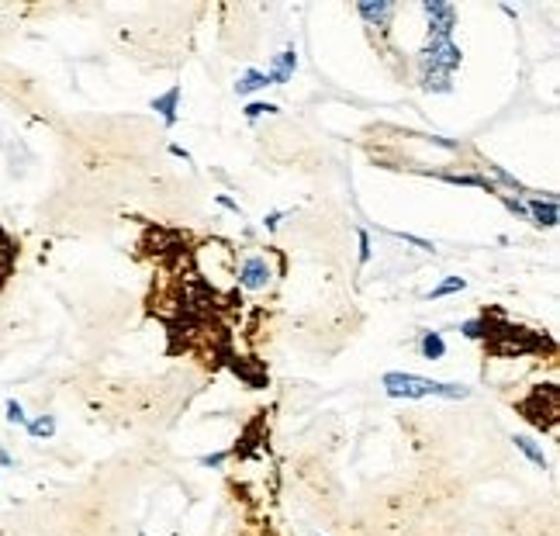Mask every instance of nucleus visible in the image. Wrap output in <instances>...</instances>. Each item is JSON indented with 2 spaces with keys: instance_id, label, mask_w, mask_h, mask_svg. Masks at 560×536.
<instances>
[{
  "instance_id": "13",
  "label": "nucleus",
  "mask_w": 560,
  "mask_h": 536,
  "mask_svg": "<svg viewBox=\"0 0 560 536\" xmlns=\"http://www.w3.org/2000/svg\"><path fill=\"white\" fill-rule=\"evenodd\" d=\"M25 429L35 436V439H49V436L55 432V419L53 415H38V419H28Z\"/></svg>"
},
{
  "instance_id": "5",
  "label": "nucleus",
  "mask_w": 560,
  "mask_h": 536,
  "mask_svg": "<svg viewBox=\"0 0 560 536\" xmlns=\"http://www.w3.org/2000/svg\"><path fill=\"white\" fill-rule=\"evenodd\" d=\"M356 14L370 28H388L391 18H395V4H388V0H360V4H356Z\"/></svg>"
},
{
  "instance_id": "16",
  "label": "nucleus",
  "mask_w": 560,
  "mask_h": 536,
  "mask_svg": "<svg viewBox=\"0 0 560 536\" xmlns=\"http://www.w3.org/2000/svg\"><path fill=\"white\" fill-rule=\"evenodd\" d=\"M7 422H11V426H28V415L18 398H7Z\"/></svg>"
},
{
  "instance_id": "25",
  "label": "nucleus",
  "mask_w": 560,
  "mask_h": 536,
  "mask_svg": "<svg viewBox=\"0 0 560 536\" xmlns=\"http://www.w3.org/2000/svg\"><path fill=\"white\" fill-rule=\"evenodd\" d=\"M170 153H173V156H177V160H184V163H190V153H187L184 146H177V142H173V146H170Z\"/></svg>"
},
{
  "instance_id": "9",
  "label": "nucleus",
  "mask_w": 560,
  "mask_h": 536,
  "mask_svg": "<svg viewBox=\"0 0 560 536\" xmlns=\"http://www.w3.org/2000/svg\"><path fill=\"white\" fill-rule=\"evenodd\" d=\"M436 177L446 180V184H456V187H481V190H488V194L498 190L488 177H481V173H436Z\"/></svg>"
},
{
  "instance_id": "10",
  "label": "nucleus",
  "mask_w": 560,
  "mask_h": 536,
  "mask_svg": "<svg viewBox=\"0 0 560 536\" xmlns=\"http://www.w3.org/2000/svg\"><path fill=\"white\" fill-rule=\"evenodd\" d=\"M419 353H422L426 360H443V356H446V343H443V336H439V332H432V329L419 332Z\"/></svg>"
},
{
  "instance_id": "23",
  "label": "nucleus",
  "mask_w": 560,
  "mask_h": 536,
  "mask_svg": "<svg viewBox=\"0 0 560 536\" xmlns=\"http://www.w3.org/2000/svg\"><path fill=\"white\" fill-rule=\"evenodd\" d=\"M201 464H204V467H221V464H225V454H208V456H201Z\"/></svg>"
},
{
  "instance_id": "11",
  "label": "nucleus",
  "mask_w": 560,
  "mask_h": 536,
  "mask_svg": "<svg viewBox=\"0 0 560 536\" xmlns=\"http://www.w3.org/2000/svg\"><path fill=\"white\" fill-rule=\"evenodd\" d=\"M263 87H270V80H267V73H263V70H246L239 80H236V94L246 97V94H256V90H263Z\"/></svg>"
},
{
  "instance_id": "4",
  "label": "nucleus",
  "mask_w": 560,
  "mask_h": 536,
  "mask_svg": "<svg viewBox=\"0 0 560 536\" xmlns=\"http://www.w3.org/2000/svg\"><path fill=\"white\" fill-rule=\"evenodd\" d=\"M270 280H273V267H270L267 256H260V253H253V256H246L239 267V284L246 291H267Z\"/></svg>"
},
{
  "instance_id": "1",
  "label": "nucleus",
  "mask_w": 560,
  "mask_h": 536,
  "mask_svg": "<svg viewBox=\"0 0 560 536\" xmlns=\"http://www.w3.org/2000/svg\"><path fill=\"white\" fill-rule=\"evenodd\" d=\"M384 391L391 398H446V402H463L471 398V388L467 384H454V381H432V377H419V374H401L391 371L384 374Z\"/></svg>"
},
{
  "instance_id": "12",
  "label": "nucleus",
  "mask_w": 560,
  "mask_h": 536,
  "mask_svg": "<svg viewBox=\"0 0 560 536\" xmlns=\"http://www.w3.org/2000/svg\"><path fill=\"white\" fill-rule=\"evenodd\" d=\"M512 443H515V450H519V454L529 456V460H533L539 471H547V454H543V450L536 447V439H529V436H515Z\"/></svg>"
},
{
  "instance_id": "19",
  "label": "nucleus",
  "mask_w": 560,
  "mask_h": 536,
  "mask_svg": "<svg viewBox=\"0 0 560 536\" xmlns=\"http://www.w3.org/2000/svg\"><path fill=\"white\" fill-rule=\"evenodd\" d=\"M502 201H505V208L512 214H522V218H529V208H526V201H519V197H512V194H502Z\"/></svg>"
},
{
  "instance_id": "24",
  "label": "nucleus",
  "mask_w": 560,
  "mask_h": 536,
  "mask_svg": "<svg viewBox=\"0 0 560 536\" xmlns=\"http://www.w3.org/2000/svg\"><path fill=\"white\" fill-rule=\"evenodd\" d=\"M218 204H221V208H229V212L242 214V212H239V204H236V201H232V197H225V194H218Z\"/></svg>"
},
{
  "instance_id": "26",
  "label": "nucleus",
  "mask_w": 560,
  "mask_h": 536,
  "mask_svg": "<svg viewBox=\"0 0 560 536\" xmlns=\"http://www.w3.org/2000/svg\"><path fill=\"white\" fill-rule=\"evenodd\" d=\"M0 467H14V456L7 454L4 447H0Z\"/></svg>"
},
{
  "instance_id": "15",
  "label": "nucleus",
  "mask_w": 560,
  "mask_h": 536,
  "mask_svg": "<svg viewBox=\"0 0 560 536\" xmlns=\"http://www.w3.org/2000/svg\"><path fill=\"white\" fill-rule=\"evenodd\" d=\"M277 111H280V107L273 104V101H249V104H246V118H249V121H256V118H263V114H277Z\"/></svg>"
},
{
  "instance_id": "14",
  "label": "nucleus",
  "mask_w": 560,
  "mask_h": 536,
  "mask_svg": "<svg viewBox=\"0 0 560 536\" xmlns=\"http://www.w3.org/2000/svg\"><path fill=\"white\" fill-rule=\"evenodd\" d=\"M463 288H467V280H463V277H446V280H439V284H436V288H432L426 297H429V301H432V297H446V295L463 291Z\"/></svg>"
},
{
  "instance_id": "2",
  "label": "nucleus",
  "mask_w": 560,
  "mask_h": 536,
  "mask_svg": "<svg viewBox=\"0 0 560 536\" xmlns=\"http://www.w3.org/2000/svg\"><path fill=\"white\" fill-rule=\"evenodd\" d=\"M463 62V53L454 45V38H429L426 49L419 53V77L422 73H439V77H454Z\"/></svg>"
},
{
  "instance_id": "18",
  "label": "nucleus",
  "mask_w": 560,
  "mask_h": 536,
  "mask_svg": "<svg viewBox=\"0 0 560 536\" xmlns=\"http://www.w3.org/2000/svg\"><path fill=\"white\" fill-rule=\"evenodd\" d=\"M391 236H395V239L412 242V246H419L422 253H432V249H436V246H432V242H429V239H419V236H412V232H391Z\"/></svg>"
},
{
  "instance_id": "17",
  "label": "nucleus",
  "mask_w": 560,
  "mask_h": 536,
  "mask_svg": "<svg viewBox=\"0 0 560 536\" xmlns=\"http://www.w3.org/2000/svg\"><path fill=\"white\" fill-rule=\"evenodd\" d=\"M356 239H360V263H367V260H370V256H373L370 232H367V229H360V232H356Z\"/></svg>"
},
{
  "instance_id": "22",
  "label": "nucleus",
  "mask_w": 560,
  "mask_h": 536,
  "mask_svg": "<svg viewBox=\"0 0 560 536\" xmlns=\"http://www.w3.org/2000/svg\"><path fill=\"white\" fill-rule=\"evenodd\" d=\"M284 214H287V212H273V214H267V218H263V229H267V232H273V229L280 225V218H284Z\"/></svg>"
},
{
  "instance_id": "8",
  "label": "nucleus",
  "mask_w": 560,
  "mask_h": 536,
  "mask_svg": "<svg viewBox=\"0 0 560 536\" xmlns=\"http://www.w3.org/2000/svg\"><path fill=\"white\" fill-rule=\"evenodd\" d=\"M526 208H529V218H533V225H539V229H554V225L560 221V214H557V197H547V201H543V197H533V201H529Z\"/></svg>"
},
{
  "instance_id": "3",
  "label": "nucleus",
  "mask_w": 560,
  "mask_h": 536,
  "mask_svg": "<svg viewBox=\"0 0 560 536\" xmlns=\"http://www.w3.org/2000/svg\"><path fill=\"white\" fill-rule=\"evenodd\" d=\"M422 11L429 18V38H454L456 28V7L443 0H422Z\"/></svg>"
},
{
  "instance_id": "6",
  "label": "nucleus",
  "mask_w": 560,
  "mask_h": 536,
  "mask_svg": "<svg viewBox=\"0 0 560 536\" xmlns=\"http://www.w3.org/2000/svg\"><path fill=\"white\" fill-rule=\"evenodd\" d=\"M294 70H297V53H294V49H284V53H277L273 59H270L267 80L277 83V87H284V83H291Z\"/></svg>"
},
{
  "instance_id": "21",
  "label": "nucleus",
  "mask_w": 560,
  "mask_h": 536,
  "mask_svg": "<svg viewBox=\"0 0 560 536\" xmlns=\"http://www.w3.org/2000/svg\"><path fill=\"white\" fill-rule=\"evenodd\" d=\"M491 173H495V177H498V184H505V187H512V190H526L522 184H519V180H515V177H512V173H505L502 166H491Z\"/></svg>"
},
{
  "instance_id": "20",
  "label": "nucleus",
  "mask_w": 560,
  "mask_h": 536,
  "mask_svg": "<svg viewBox=\"0 0 560 536\" xmlns=\"http://www.w3.org/2000/svg\"><path fill=\"white\" fill-rule=\"evenodd\" d=\"M460 332H463V336H471V339H481V336H488V325H484V322H463V325H460Z\"/></svg>"
},
{
  "instance_id": "7",
  "label": "nucleus",
  "mask_w": 560,
  "mask_h": 536,
  "mask_svg": "<svg viewBox=\"0 0 560 536\" xmlns=\"http://www.w3.org/2000/svg\"><path fill=\"white\" fill-rule=\"evenodd\" d=\"M149 107H153V111H160L163 121H166V128H173V125L180 121V114H177V111H180V87H170L166 94L153 97V101H149Z\"/></svg>"
}]
</instances>
